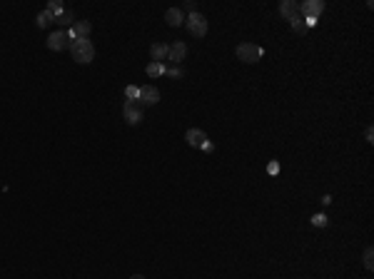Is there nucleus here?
<instances>
[{
    "label": "nucleus",
    "mask_w": 374,
    "mask_h": 279,
    "mask_svg": "<svg viewBox=\"0 0 374 279\" xmlns=\"http://www.w3.org/2000/svg\"><path fill=\"white\" fill-rule=\"evenodd\" d=\"M70 52H73V60H75V63L87 65V63H92V58H95V45H92L90 40H73Z\"/></svg>",
    "instance_id": "1"
},
{
    "label": "nucleus",
    "mask_w": 374,
    "mask_h": 279,
    "mask_svg": "<svg viewBox=\"0 0 374 279\" xmlns=\"http://www.w3.org/2000/svg\"><path fill=\"white\" fill-rule=\"evenodd\" d=\"M262 55H264V50L259 47V45H254V42H242L240 47H237V58L242 60V63H259L262 60Z\"/></svg>",
    "instance_id": "2"
},
{
    "label": "nucleus",
    "mask_w": 374,
    "mask_h": 279,
    "mask_svg": "<svg viewBox=\"0 0 374 279\" xmlns=\"http://www.w3.org/2000/svg\"><path fill=\"white\" fill-rule=\"evenodd\" d=\"M185 25H187L190 35H195V38H205V35H207V18H205L202 13H192V15L185 20Z\"/></svg>",
    "instance_id": "3"
},
{
    "label": "nucleus",
    "mask_w": 374,
    "mask_h": 279,
    "mask_svg": "<svg viewBox=\"0 0 374 279\" xmlns=\"http://www.w3.org/2000/svg\"><path fill=\"white\" fill-rule=\"evenodd\" d=\"M70 45H73V35H70V30H55V33L47 38V47H50V50H55V52L68 50Z\"/></svg>",
    "instance_id": "4"
},
{
    "label": "nucleus",
    "mask_w": 374,
    "mask_h": 279,
    "mask_svg": "<svg viewBox=\"0 0 374 279\" xmlns=\"http://www.w3.org/2000/svg\"><path fill=\"white\" fill-rule=\"evenodd\" d=\"M123 118L127 125H140V122H142V105H140L137 100H125Z\"/></svg>",
    "instance_id": "5"
},
{
    "label": "nucleus",
    "mask_w": 374,
    "mask_h": 279,
    "mask_svg": "<svg viewBox=\"0 0 374 279\" xmlns=\"http://www.w3.org/2000/svg\"><path fill=\"white\" fill-rule=\"evenodd\" d=\"M325 13V3L322 0H307L299 5V15L304 20H319V15Z\"/></svg>",
    "instance_id": "6"
},
{
    "label": "nucleus",
    "mask_w": 374,
    "mask_h": 279,
    "mask_svg": "<svg viewBox=\"0 0 374 279\" xmlns=\"http://www.w3.org/2000/svg\"><path fill=\"white\" fill-rule=\"evenodd\" d=\"M137 102H140L142 107L157 105V102H160V90H157L155 85H142V87L137 90Z\"/></svg>",
    "instance_id": "7"
},
{
    "label": "nucleus",
    "mask_w": 374,
    "mask_h": 279,
    "mask_svg": "<svg viewBox=\"0 0 374 279\" xmlns=\"http://www.w3.org/2000/svg\"><path fill=\"white\" fill-rule=\"evenodd\" d=\"M185 55H187V45H185L182 40L167 45V60H170L172 65H180V60H185Z\"/></svg>",
    "instance_id": "8"
},
{
    "label": "nucleus",
    "mask_w": 374,
    "mask_h": 279,
    "mask_svg": "<svg viewBox=\"0 0 374 279\" xmlns=\"http://www.w3.org/2000/svg\"><path fill=\"white\" fill-rule=\"evenodd\" d=\"M185 140H187V145H190V147H195V150H202V147H205V142H207V132H205V130H197V127H192V130H187Z\"/></svg>",
    "instance_id": "9"
},
{
    "label": "nucleus",
    "mask_w": 374,
    "mask_h": 279,
    "mask_svg": "<svg viewBox=\"0 0 374 279\" xmlns=\"http://www.w3.org/2000/svg\"><path fill=\"white\" fill-rule=\"evenodd\" d=\"M280 15H282L285 20L299 18V3H297V0H282V3H280Z\"/></svg>",
    "instance_id": "10"
},
{
    "label": "nucleus",
    "mask_w": 374,
    "mask_h": 279,
    "mask_svg": "<svg viewBox=\"0 0 374 279\" xmlns=\"http://www.w3.org/2000/svg\"><path fill=\"white\" fill-rule=\"evenodd\" d=\"M90 30H92L90 20H75L73 28H70V35H73V40H87Z\"/></svg>",
    "instance_id": "11"
},
{
    "label": "nucleus",
    "mask_w": 374,
    "mask_h": 279,
    "mask_svg": "<svg viewBox=\"0 0 374 279\" xmlns=\"http://www.w3.org/2000/svg\"><path fill=\"white\" fill-rule=\"evenodd\" d=\"M165 23L170 28H180L182 23H185V15H182V10L180 8H170L165 13Z\"/></svg>",
    "instance_id": "12"
},
{
    "label": "nucleus",
    "mask_w": 374,
    "mask_h": 279,
    "mask_svg": "<svg viewBox=\"0 0 374 279\" xmlns=\"http://www.w3.org/2000/svg\"><path fill=\"white\" fill-rule=\"evenodd\" d=\"M55 23L60 25V30H65V28L70 30V28H73V23H75V13L65 8V10H63V13H60V15L55 18Z\"/></svg>",
    "instance_id": "13"
},
{
    "label": "nucleus",
    "mask_w": 374,
    "mask_h": 279,
    "mask_svg": "<svg viewBox=\"0 0 374 279\" xmlns=\"http://www.w3.org/2000/svg\"><path fill=\"white\" fill-rule=\"evenodd\" d=\"M150 58H152V63H163V60H167V45L165 42H155V45L150 47Z\"/></svg>",
    "instance_id": "14"
},
{
    "label": "nucleus",
    "mask_w": 374,
    "mask_h": 279,
    "mask_svg": "<svg viewBox=\"0 0 374 279\" xmlns=\"http://www.w3.org/2000/svg\"><path fill=\"white\" fill-rule=\"evenodd\" d=\"M165 73H167L165 63H150V65H147V75H150V78H163Z\"/></svg>",
    "instance_id": "15"
},
{
    "label": "nucleus",
    "mask_w": 374,
    "mask_h": 279,
    "mask_svg": "<svg viewBox=\"0 0 374 279\" xmlns=\"http://www.w3.org/2000/svg\"><path fill=\"white\" fill-rule=\"evenodd\" d=\"M63 10H65V5H63L60 0H50V3H47V13H50L52 18H58Z\"/></svg>",
    "instance_id": "16"
},
{
    "label": "nucleus",
    "mask_w": 374,
    "mask_h": 279,
    "mask_svg": "<svg viewBox=\"0 0 374 279\" xmlns=\"http://www.w3.org/2000/svg\"><path fill=\"white\" fill-rule=\"evenodd\" d=\"M35 23H38V28H47V25H50V23H55V18H52V15H50V13H47V10H42L40 15H38V20H35Z\"/></svg>",
    "instance_id": "17"
},
{
    "label": "nucleus",
    "mask_w": 374,
    "mask_h": 279,
    "mask_svg": "<svg viewBox=\"0 0 374 279\" xmlns=\"http://www.w3.org/2000/svg\"><path fill=\"white\" fill-rule=\"evenodd\" d=\"M364 267H367V269H374V249L372 247L364 249Z\"/></svg>",
    "instance_id": "18"
},
{
    "label": "nucleus",
    "mask_w": 374,
    "mask_h": 279,
    "mask_svg": "<svg viewBox=\"0 0 374 279\" xmlns=\"http://www.w3.org/2000/svg\"><path fill=\"white\" fill-rule=\"evenodd\" d=\"M137 90H140L137 85H127V87H125V97H127V100H137Z\"/></svg>",
    "instance_id": "19"
},
{
    "label": "nucleus",
    "mask_w": 374,
    "mask_h": 279,
    "mask_svg": "<svg viewBox=\"0 0 374 279\" xmlns=\"http://www.w3.org/2000/svg\"><path fill=\"white\" fill-rule=\"evenodd\" d=\"M312 225H314V227H325V225H327V217H325V214H314V217H312Z\"/></svg>",
    "instance_id": "20"
},
{
    "label": "nucleus",
    "mask_w": 374,
    "mask_h": 279,
    "mask_svg": "<svg viewBox=\"0 0 374 279\" xmlns=\"http://www.w3.org/2000/svg\"><path fill=\"white\" fill-rule=\"evenodd\" d=\"M165 75H170V78H182V68H177V65H172V68L167 70Z\"/></svg>",
    "instance_id": "21"
},
{
    "label": "nucleus",
    "mask_w": 374,
    "mask_h": 279,
    "mask_svg": "<svg viewBox=\"0 0 374 279\" xmlns=\"http://www.w3.org/2000/svg\"><path fill=\"white\" fill-rule=\"evenodd\" d=\"M290 23H292V30H302V28H304V20H302V18H294Z\"/></svg>",
    "instance_id": "22"
},
{
    "label": "nucleus",
    "mask_w": 374,
    "mask_h": 279,
    "mask_svg": "<svg viewBox=\"0 0 374 279\" xmlns=\"http://www.w3.org/2000/svg\"><path fill=\"white\" fill-rule=\"evenodd\" d=\"M267 172H270V175H277V172H280V164H277V162H270Z\"/></svg>",
    "instance_id": "23"
},
{
    "label": "nucleus",
    "mask_w": 374,
    "mask_h": 279,
    "mask_svg": "<svg viewBox=\"0 0 374 279\" xmlns=\"http://www.w3.org/2000/svg\"><path fill=\"white\" fill-rule=\"evenodd\" d=\"M364 137H367V142H374V130H372V125L364 130Z\"/></svg>",
    "instance_id": "24"
},
{
    "label": "nucleus",
    "mask_w": 374,
    "mask_h": 279,
    "mask_svg": "<svg viewBox=\"0 0 374 279\" xmlns=\"http://www.w3.org/2000/svg\"><path fill=\"white\" fill-rule=\"evenodd\" d=\"M185 10H190V13H195V10H197V5H195L192 0H187V3H185Z\"/></svg>",
    "instance_id": "25"
},
{
    "label": "nucleus",
    "mask_w": 374,
    "mask_h": 279,
    "mask_svg": "<svg viewBox=\"0 0 374 279\" xmlns=\"http://www.w3.org/2000/svg\"><path fill=\"white\" fill-rule=\"evenodd\" d=\"M130 279H145V277H142V274H132Z\"/></svg>",
    "instance_id": "26"
}]
</instances>
